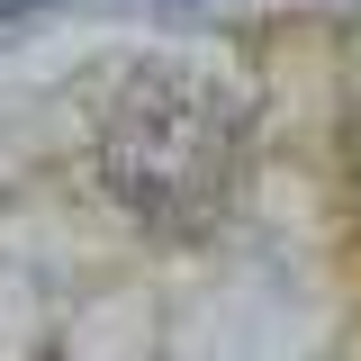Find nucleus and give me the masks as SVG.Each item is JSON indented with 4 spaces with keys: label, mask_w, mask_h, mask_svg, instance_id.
Listing matches in <instances>:
<instances>
[{
    "label": "nucleus",
    "mask_w": 361,
    "mask_h": 361,
    "mask_svg": "<svg viewBox=\"0 0 361 361\" xmlns=\"http://www.w3.org/2000/svg\"><path fill=\"white\" fill-rule=\"evenodd\" d=\"M99 180L163 235H199L235 190L244 154V109L235 90L190 73V63H127L99 99Z\"/></svg>",
    "instance_id": "1"
},
{
    "label": "nucleus",
    "mask_w": 361,
    "mask_h": 361,
    "mask_svg": "<svg viewBox=\"0 0 361 361\" xmlns=\"http://www.w3.org/2000/svg\"><path fill=\"white\" fill-rule=\"evenodd\" d=\"M37 9H54V0H0V27H18V18H37Z\"/></svg>",
    "instance_id": "2"
}]
</instances>
